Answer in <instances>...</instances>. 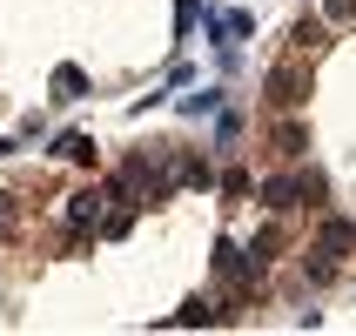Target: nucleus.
I'll return each mask as SVG.
<instances>
[{"label":"nucleus","instance_id":"1","mask_svg":"<svg viewBox=\"0 0 356 336\" xmlns=\"http://www.w3.org/2000/svg\"><path fill=\"white\" fill-rule=\"evenodd\" d=\"M302 95H309V54H282L276 67H269V108H302Z\"/></svg>","mask_w":356,"mask_h":336},{"label":"nucleus","instance_id":"2","mask_svg":"<svg viewBox=\"0 0 356 336\" xmlns=\"http://www.w3.org/2000/svg\"><path fill=\"white\" fill-rule=\"evenodd\" d=\"M101 189H74V195H67V236H74V249H81V236L95 242V229H101Z\"/></svg>","mask_w":356,"mask_h":336},{"label":"nucleus","instance_id":"3","mask_svg":"<svg viewBox=\"0 0 356 336\" xmlns=\"http://www.w3.org/2000/svg\"><path fill=\"white\" fill-rule=\"evenodd\" d=\"M262 209H276V216H289V209H302V168L289 161L282 175L262 182Z\"/></svg>","mask_w":356,"mask_h":336},{"label":"nucleus","instance_id":"4","mask_svg":"<svg viewBox=\"0 0 356 336\" xmlns=\"http://www.w3.org/2000/svg\"><path fill=\"white\" fill-rule=\"evenodd\" d=\"M209 323H222V303H209V296H188L168 317V330H209Z\"/></svg>","mask_w":356,"mask_h":336},{"label":"nucleus","instance_id":"5","mask_svg":"<svg viewBox=\"0 0 356 336\" xmlns=\"http://www.w3.org/2000/svg\"><path fill=\"white\" fill-rule=\"evenodd\" d=\"M54 155H60V161H81V168H95V135H88V128H60V135H54Z\"/></svg>","mask_w":356,"mask_h":336},{"label":"nucleus","instance_id":"6","mask_svg":"<svg viewBox=\"0 0 356 336\" xmlns=\"http://www.w3.org/2000/svg\"><path fill=\"white\" fill-rule=\"evenodd\" d=\"M47 88H54V101H88V67L81 61H60Z\"/></svg>","mask_w":356,"mask_h":336},{"label":"nucleus","instance_id":"7","mask_svg":"<svg viewBox=\"0 0 356 336\" xmlns=\"http://www.w3.org/2000/svg\"><path fill=\"white\" fill-rule=\"evenodd\" d=\"M302 148H309V128L289 108V121H276V161H302Z\"/></svg>","mask_w":356,"mask_h":336},{"label":"nucleus","instance_id":"8","mask_svg":"<svg viewBox=\"0 0 356 336\" xmlns=\"http://www.w3.org/2000/svg\"><path fill=\"white\" fill-rule=\"evenodd\" d=\"M289 40H296L289 54H316L323 40H330V20H316V14H296V27H289Z\"/></svg>","mask_w":356,"mask_h":336},{"label":"nucleus","instance_id":"9","mask_svg":"<svg viewBox=\"0 0 356 336\" xmlns=\"http://www.w3.org/2000/svg\"><path fill=\"white\" fill-rule=\"evenodd\" d=\"M175 189H209V161L202 155H175Z\"/></svg>","mask_w":356,"mask_h":336},{"label":"nucleus","instance_id":"10","mask_svg":"<svg viewBox=\"0 0 356 336\" xmlns=\"http://www.w3.org/2000/svg\"><path fill=\"white\" fill-rule=\"evenodd\" d=\"M222 108V88H195V95H181V115L195 121V115H216Z\"/></svg>","mask_w":356,"mask_h":336},{"label":"nucleus","instance_id":"11","mask_svg":"<svg viewBox=\"0 0 356 336\" xmlns=\"http://www.w3.org/2000/svg\"><path fill=\"white\" fill-rule=\"evenodd\" d=\"M236 135H242V115H236V108H216V141L236 148Z\"/></svg>","mask_w":356,"mask_h":336},{"label":"nucleus","instance_id":"12","mask_svg":"<svg viewBox=\"0 0 356 336\" xmlns=\"http://www.w3.org/2000/svg\"><path fill=\"white\" fill-rule=\"evenodd\" d=\"M222 27H229V40H249V34H256V14L236 7V14H222Z\"/></svg>","mask_w":356,"mask_h":336},{"label":"nucleus","instance_id":"13","mask_svg":"<svg viewBox=\"0 0 356 336\" xmlns=\"http://www.w3.org/2000/svg\"><path fill=\"white\" fill-rule=\"evenodd\" d=\"M195 14H202V0H175V40L188 34V20H195Z\"/></svg>","mask_w":356,"mask_h":336},{"label":"nucleus","instance_id":"14","mask_svg":"<svg viewBox=\"0 0 356 336\" xmlns=\"http://www.w3.org/2000/svg\"><path fill=\"white\" fill-rule=\"evenodd\" d=\"M330 27H356V0H330Z\"/></svg>","mask_w":356,"mask_h":336},{"label":"nucleus","instance_id":"15","mask_svg":"<svg viewBox=\"0 0 356 336\" xmlns=\"http://www.w3.org/2000/svg\"><path fill=\"white\" fill-rule=\"evenodd\" d=\"M34 135H47V115H34V108H27V115H20V141H34Z\"/></svg>","mask_w":356,"mask_h":336},{"label":"nucleus","instance_id":"16","mask_svg":"<svg viewBox=\"0 0 356 336\" xmlns=\"http://www.w3.org/2000/svg\"><path fill=\"white\" fill-rule=\"evenodd\" d=\"M222 195H229V202L249 195V175H242V168H229V175H222Z\"/></svg>","mask_w":356,"mask_h":336},{"label":"nucleus","instance_id":"17","mask_svg":"<svg viewBox=\"0 0 356 336\" xmlns=\"http://www.w3.org/2000/svg\"><path fill=\"white\" fill-rule=\"evenodd\" d=\"M14 148H20V141H14V135H0V155H14Z\"/></svg>","mask_w":356,"mask_h":336}]
</instances>
